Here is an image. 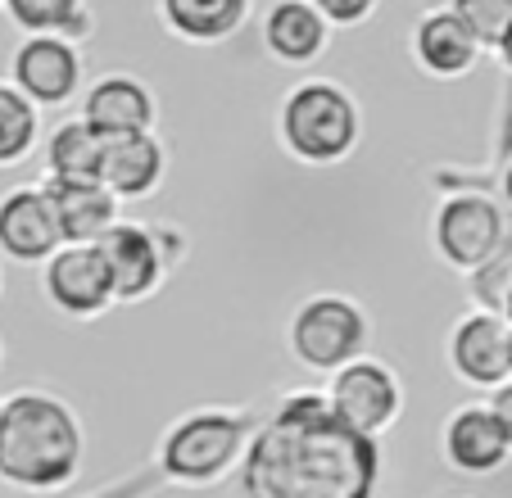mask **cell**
Here are the masks:
<instances>
[{
    "label": "cell",
    "instance_id": "6da1fadb",
    "mask_svg": "<svg viewBox=\"0 0 512 498\" xmlns=\"http://www.w3.org/2000/svg\"><path fill=\"white\" fill-rule=\"evenodd\" d=\"M241 467L245 498H377L381 449L349 431L327 394H290L263 426H254Z\"/></svg>",
    "mask_w": 512,
    "mask_h": 498
},
{
    "label": "cell",
    "instance_id": "7a4b0ae2",
    "mask_svg": "<svg viewBox=\"0 0 512 498\" xmlns=\"http://www.w3.org/2000/svg\"><path fill=\"white\" fill-rule=\"evenodd\" d=\"M87 458L78 412L50 390H14L0 403V480L28 494H59Z\"/></svg>",
    "mask_w": 512,
    "mask_h": 498
},
{
    "label": "cell",
    "instance_id": "3957f363",
    "mask_svg": "<svg viewBox=\"0 0 512 498\" xmlns=\"http://www.w3.org/2000/svg\"><path fill=\"white\" fill-rule=\"evenodd\" d=\"M358 100L331 77H304L281 96L277 141L304 168H336L358 150Z\"/></svg>",
    "mask_w": 512,
    "mask_h": 498
},
{
    "label": "cell",
    "instance_id": "277c9868",
    "mask_svg": "<svg viewBox=\"0 0 512 498\" xmlns=\"http://www.w3.org/2000/svg\"><path fill=\"white\" fill-rule=\"evenodd\" d=\"M254 435V417L227 408H195L177 417L159 440V471L173 485L204 489L241 467Z\"/></svg>",
    "mask_w": 512,
    "mask_h": 498
},
{
    "label": "cell",
    "instance_id": "5b68a950",
    "mask_svg": "<svg viewBox=\"0 0 512 498\" xmlns=\"http://www.w3.org/2000/svg\"><path fill=\"white\" fill-rule=\"evenodd\" d=\"M368 345H372V317L349 295H309L304 304H295V313L286 322L290 358L322 376L363 358Z\"/></svg>",
    "mask_w": 512,
    "mask_h": 498
},
{
    "label": "cell",
    "instance_id": "8992f818",
    "mask_svg": "<svg viewBox=\"0 0 512 498\" xmlns=\"http://www.w3.org/2000/svg\"><path fill=\"white\" fill-rule=\"evenodd\" d=\"M508 236H512L508 209L499 200H490L485 191H454L435 204V218H431L435 259L449 263L463 277L472 268H481Z\"/></svg>",
    "mask_w": 512,
    "mask_h": 498
},
{
    "label": "cell",
    "instance_id": "52a82bcc",
    "mask_svg": "<svg viewBox=\"0 0 512 498\" xmlns=\"http://www.w3.org/2000/svg\"><path fill=\"white\" fill-rule=\"evenodd\" d=\"M327 403L349 431L381 440L390 426L404 417V381L395 376V367L381 363V358L363 354L354 363L336 367L327 376Z\"/></svg>",
    "mask_w": 512,
    "mask_h": 498
},
{
    "label": "cell",
    "instance_id": "ba28073f",
    "mask_svg": "<svg viewBox=\"0 0 512 498\" xmlns=\"http://www.w3.org/2000/svg\"><path fill=\"white\" fill-rule=\"evenodd\" d=\"M82 73H87V59H82L78 41L59 37V32H37V37H23L10 55V82L32 100L37 109H64L78 100L82 91Z\"/></svg>",
    "mask_w": 512,
    "mask_h": 498
},
{
    "label": "cell",
    "instance_id": "9c48e42d",
    "mask_svg": "<svg viewBox=\"0 0 512 498\" xmlns=\"http://www.w3.org/2000/svg\"><path fill=\"white\" fill-rule=\"evenodd\" d=\"M96 249H100V263H105L114 304H141V299H150L164 286L168 263H164V254H159L155 227L118 218L114 227L96 240Z\"/></svg>",
    "mask_w": 512,
    "mask_h": 498
},
{
    "label": "cell",
    "instance_id": "30bf717a",
    "mask_svg": "<svg viewBox=\"0 0 512 498\" xmlns=\"http://www.w3.org/2000/svg\"><path fill=\"white\" fill-rule=\"evenodd\" d=\"M41 295L50 308L73 322H91V317L109 313L114 295H109V277L100 263L96 245H59L46 263H41Z\"/></svg>",
    "mask_w": 512,
    "mask_h": 498
},
{
    "label": "cell",
    "instance_id": "8fae6325",
    "mask_svg": "<svg viewBox=\"0 0 512 498\" xmlns=\"http://www.w3.org/2000/svg\"><path fill=\"white\" fill-rule=\"evenodd\" d=\"M508 331L512 322L503 313H485V308H472L454 322L449 331V367L463 385L472 390H494V385L508 381Z\"/></svg>",
    "mask_w": 512,
    "mask_h": 498
},
{
    "label": "cell",
    "instance_id": "7c38bea8",
    "mask_svg": "<svg viewBox=\"0 0 512 498\" xmlns=\"http://www.w3.org/2000/svg\"><path fill=\"white\" fill-rule=\"evenodd\" d=\"M59 245L64 236H59V218L46 186H14L0 195V254L5 259L41 268Z\"/></svg>",
    "mask_w": 512,
    "mask_h": 498
},
{
    "label": "cell",
    "instance_id": "4fadbf2b",
    "mask_svg": "<svg viewBox=\"0 0 512 498\" xmlns=\"http://www.w3.org/2000/svg\"><path fill=\"white\" fill-rule=\"evenodd\" d=\"M78 118L100 136V141H114V136H136V132H155L159 100H155V91L145 87L141 77L105 73L100 82H91V87L82 91V114Z\"/></svg>",
    "mask_w": 512,
    "mask_h": 498
},
{
    "label": "cell",
    "instance_id": "5bb4252c",
    "mask_svg": "<svg viewBox=\"0 0 512 498\" xmlns=\"http://www.w3.org/2000/svg\"><path fill=\"white\" fill-rule=\"evenodd\" d=\"M440 458L458 471V476H494L508 467L512 449L503 426L494 422L490 403H463L445 417L440 426Z\"/></svg>",
    "mask_w": 512,
    "mask_h": 498
},
{
    "label": "cell",
    "instance_id": "9a60e30c",
    "mask_svg": "<svg viewBox=\"0 0 512 498\" xmlns=\"http://www.w3.org/2000/svg\"><path fill=\"white\" fill-rule=\"evenodd\" d=\"M408 55H413V64L422 68L426 77H435V82H458V77H467L481 64L485 50H481V41L458 23V14L449 10V5H435V10H426L422 19L413 23V32H408Z\"/></svg>",
    "mask_w": 512,
    "mask_h": 498
},
{
    "label": "cell",
    "instance_id": "2e32d148",
    "mask_svg": "<svg viewBox=\"0 0 512 498\" xmlns=\"http://www.w3.org/2000/svg\"><path fill=\"white\" fill-rule=\"evenodd\" d=\"M331 23L313 10L309 0H272L259 19V41L277 64L286 68H309L327 55L331 46Z\"/></svg>",
    "mask_w": 512,
    "mask_h": 498
},
{
    "label": "cell",
    "instance_id": "e0dca14e",
    "mask_svg": "<svg viewBox=\"0 0 512 498\" xmlns=\"http://www.w3.org/2000/svg\"><path fill=\"white\" fill-rule=\"evenodd\" d=\"M164 177H168V150L155 132L105 141V154H100V182H105L118 200H150V195H159Z\"/></svg>",
    "mask_w": 512,
    "mask_h": 498
},
{
    "label": "cell",
    "instance_id": "ac0fdd59",
    "mask_svg": "<svg viewBox=\"0 0 512 498\" xmlns=\"http://www.w3.org/2000/svg\"><path fill=\"white\" fill-rule=\"evenodd\" d=\"M46 191L50 204H55L64 245H96L118 222V204L123 200L100 177H91V182H46Z\"/></svg>",
    "mask_w": 512,
    "mask_h": 498
},
{
    "label": "cell",
    "instance_id": "d6986e66",
    "mask_svg": "<svg viewBox=\"0 0 512 498\" xmlns=\"http://www.w3.org/2000/svg\"><path fill=\"white\" fill-rule=\"evenodd\" d=\"M254 0H159V23L186 46H218L245 28Z\"/></svg>",
    "mask_w": 512,
    "mask_h": 498
},
{
    "label": "cell",
    "instance_id": "ffe728a7",
    "mask_svg": "<svg viewBox=\"0 0 512 498\" xmlns=\"http://www.w3.org/2000/svg\"><path fill=\"white\" fill-rule=\"evenodd\" d=\"M105 141L82 118H64L46 136V182H91L100 177Z\"/></svg>",
    "mask_w": 512,
    "mask_h": 498
},
{
    "label": "cell",
    "instance_id": "44dd1931",
    "mask_svg": "<svg viewBox=\"0 0 512 498\" xmlns=\"http://www.w3.org/2000/svg\"><path fill=\"white\" fill-rule=\"evenodd\" d=\"M0 10L23 37H37V32H59L68 41H87L96 19H91L87 0H0Z\"/></svg>",
    "mask_w": 512,
    "mask_h": 498
},
{
    "label": "cell",
    "instance_id": "7402d4cb",
    "mask_svg": "<svg viewBox=\"0 0 512 498\" xmlns=\"http://www.w3.org/2000/svg\"><path fill=\"white\" fill-rule=\"evenodd\" d=\"M41 145V109L14 87L10 77H0V168H19L28 154Z\"/></svg>",
    "mask_w": 512,
    "mask_h": 498
},
{
    "label": "cell",
    "instance_id": "603a6c76",
    "mask_svg": "<svg viewBox=\"0 0 512 498\" xmlns=\"http://www.w3.org/2000/svg\"><path fill=\"white\" fill-rule=\"evenodd\" d=\"M508 290H512V236L494 249L481 268L467 272V295H472V304L485 308V313H503Z\"/></svg>",
    "mask_w": 512,
    "mask_h": 498
},
{
    "label": "cell",
    "instance_id": "cb8c5ba5",
    "mask_svg": "<svg viewBox=\"0 0 512 498\" xmlns=\"http://www.w3.org/2000/svg\"><path fill=\"white\" fill-rule=\"evenodd\" d=\"M449 10L481 41V50H494L499 32L508 28V19H512V0H449Z\"/></svg>",
    "mask_w": 512,
    "mask_h": 498
},
{
    "label": "cell",
    "instance_id": "d4e9b609",
    "mask_svg": "<svg viewBox=\"0 0 512 498\" xmlns=\"http://www.w3.org/2000/svg\"><path fill=\"white\" fill-rule=\"evenodd\" d=\"M313 10L331 23V28H358L381 10V0H309Z\"/></svg>",
    "mask_w": 512,
    "mask_h": 498
},
{
    "label": "cell",
    "instance_id": "484cf974",
    "mask_svg": "<svg viewBox=\"0 0 512 498\" xmlns=\"http://www.w3.org/2000/svg\"><path fill=\"white\" fill-rule=\"evenodd\" d=\"M490 412H494V422L503 426V435H508V449H512V376L490 390Z\"/></svg>",
    "mask_w": 512,
    "mask_h": 498
},
{
    "label": "cell",
    "instance_id": "4316f807",
    "mask_svg": "<svg viewBox=\"0 0 512 498\" xmlns=\"http://www.w3.org/2000/svg\"><path fill=\"white\" fill-rule=\"evenodd\" d=\"M155 240H159V254H164L168 272H173L177 263L186 259V236L182 231H173V227H155Z\"/></svg>",
    "mask_w": 512,
    "mask_h": 498
},
{
    "label": "cell",
    "instance_id": "83f0119b",
    "mask_svg": "<svg viewBox=\"0 0 512 498\" xmlns=\"http://www.w3.org/2000/svg\"><path fill=\"white\" fill-rule=\"evenodd\" d=\"M494 59L503 64V73H512V19H508V28L499 32V41H494Z\"/></svg>",
    "mask_w": 512,
    "mask_h": 498
},
{
    "label": "cell",
    "instance_id": "f1b7e54d",
    "mask_svg": "<svg viewBox=\"0 0 512 498\" xmlns=\"http://www.w3.org/2000/svg\"><path fill=\"white\" fill-rule=\"evenodd\" d=\"M499 195H503V209H512V159H508V168L499 173Z\"/></svg>",
    "mask_w": 512,
    "mask_h": 498
},
{
    "label": "cell",
    "instance_id": "f546056e",
    "mask_svg": "<svg viewBox=\"0 0 512 498\" xmlns=\"http://www.w3.org/2000/svg\"><path fill=\"white\" fill-rule=\"evenodd\" d=\"M503 317H508V322H512V290H508V304H503Z\"/></svg>",
    "mask_w": 512,
    "mask_h": 498
},
{
    "label": "cell",
    "instance_id": "4dcf8cb0",
    "mask_svg": "<svg viewBox=\"0 0 512 498\" xmlns=\"http://www.w3.org/2000/svg\"><path fill=\"white\" fill-rule=\"evenodd\" d=\"M508 372H512V331H508Z\"/></svg>",
    "mask_w": 512,
    "mask_h": 498
}]
</instances>
